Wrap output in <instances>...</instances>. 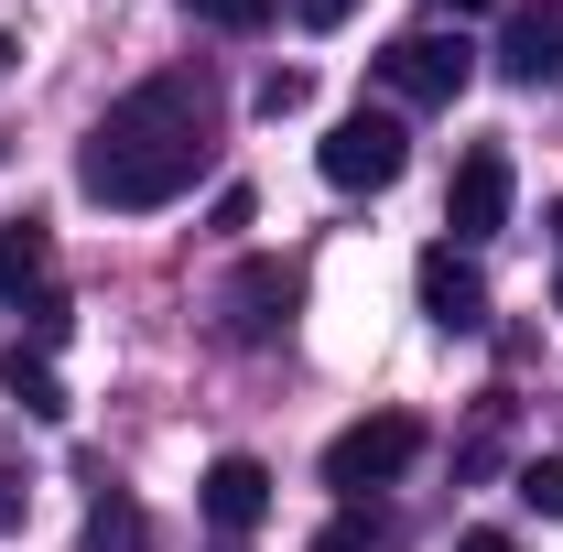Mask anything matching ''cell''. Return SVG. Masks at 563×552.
<instances>
[{
	"label": "cell",
	"mask_w": 563,
	"mask_h": 552,
	"mask_svg": "<svg viewBox=\"0 0 563 552\" xmlns=\"http://www.w3.org/2000/svg\"><path fill=\"white\" fill-rule=\"evenodd\" d=\"M22 498H33V487H22V455L0 444V531H22Z\"/></svg>",
	"instance_id": "16"
},
{
	"label": "cell",
	"mask_w": 563,
	"mask_h": 552,
	"mask_svg": "<svg viewBox=\"0 0 563 552\" xmlns=\"http://www.w3.org/2000/svg\"><path fill=\"white\" fill-rule=\"evenodd\" d=\"M412 455H422V422L412 412H368V422H347V433L325 444V487H336V498H368V487L401 477Z\"/></svg>",
	"instance_id": "3"
},
{
	"label": "cell",
	"mask_w": 563,
	"mask_h": 552,
	"mask_svg": "<svg viewBox=\"0 0 563 552\" xmlns=\"http://www.w3.org/2000/svg\"><path fill=\"white\" fill-rule=\"evenodd\" d=\"M196 174H207V76H152V87H131L87 131V152H76L87 207H109V217L174 207Z\"/></svg>",
	"instance_id": "1"
},
{
	"label": "cell",
	"mask_w": 563,
	"mask_h": 552,
	"mask_svg": "<svg viewBox=\"0 0 563 552\" xmlns=\"http://www.w3.org/2000/svg\"><path fill=\"white\" fill-rule=\"evenodd\" d=\"M444 11H498V0H444Z\"/></svg>",
	"instance_id": "20"
},
{
	"label": "cell",
	"mask_w": 563,
	"mask_h": 552,
	"mask_svg": "<svg viewBox=\"0 0 563 552\" xmlns=\"http://www.w3.org/2000/svg\"><path fill=\"white\" fill-rule=\"evenodd\" d=\"M455 552H520V542H509V531H466Z\"/></svg>",
	"instance_id": "19"
},
{
	"label": "cell",
	"mask_w": 563,
	"mask_h": 552,
	"mask_svg": "<svg viewBox=\"0 0 563 552\" xmlns=\"http://www.w3.org/2000/svg\"><path fill=\"white\" fill-rule=\"evenodd\" d=\"M347 11H357V0H303V22H314V33H336Z\"/></svg>",
	"instance_id": "18"
},
{
	"label": "cell",
	"mask_w": 563,
	"mask_h": 552,
	"mask_svg": "<svg viewBox=\"0 0 563 552\" xmlns=\"http://www.w3.org/2000/svg\"><path fill=\"white\" fill-rule=\"evenodd\" d=\"M498 76H509V87H563V0H509Z\"/></svg>",
	"instance_id": "6"
},
{
	"label": "cell",
	"mask_w": 563,
	"mask_h": 552,
	"mask_svg": "<svg viewBox=\"0 0 563 552\" xmlns=\"http://www.w3.org/2000/svg\"><path fill=\"white\" fill-rule=\"evenodd\" d=\"M553 239H563V207H553Z\"/></svg>",
	"instance_id": "23"
},
{
	"label": "cell",
	"mask_w": 563,
	"mask_h": 552,
	"mask_svg": "<svg viewBox=\"0 0 563 552\" xmlns=\"http://www.w3.org/2000/svg\"><path fill=\"white\" fill-rule=\"evenodd\" d=\"M0 401H22V422H66V379L44 346H11L0 357Z\"/></svg>",
	"instance_id": "10"
},
{
	"label": "cell",
	"mask_w": 563,
	"mask_h": 552,
	"mask_svg": "<svg viewBox=\"0 0 563 552\" xmlns=\"http://www.w3.org/2000/svg\"><path fill=\"white\" fill-rule=\"evenodd\" d=\"M553 314H563V281H553Z\"/></svg>",
	"instance_id": "22"
},
{
	"label": "cell",
	"mask_w": 563,
	"mask_h": 552,
	"mask_svg": "<svg viewBox=\"0 0 563 552\" xmlns=\"http://www.w3.org/2000/svg\"><path fill=\"white\" fill-rule=\"evenodd\" d=\"M185 22H207V33H261L272 22V0H174Z\"/></svg>",
	"instance_id": "13"
},
{
	"label": "cell",
	"mask_w": 563,
	"mask_h": 552,
	"mask_svg": "<svg viewBox=\"0 0 563 552\" xmlns=\"http://www.w3.org/2000/svg\"><path fill=\"white\" fill-rule=\"evenodd\" d=\"M292 292H303V281L282 272V261H250V272L228 281V303H239V336H272L282 314H292Z\"/></svg>",
	"instance_id": "11"
},
{
	"label": "cell",
	"mask_w": 563,
	"mask_h": 552,
	"mask_svg": "<svg viewBox=\"0 0 563 552\" xmlns=\"http://www.w3.org/2000/svg\"><path fill=\"white\" fill-rule=\"evenodd\" d=\"M422 314L444 325V336H477L488 325V281H477V261L444 239V250H422Z\"/></svg>",
	"instance_id": "8"
},
{
	"label": "cell",
	"mask_w": 563,
	"mask_h": 552,
	"mask_svg": "<svg viewBox=\"0 0 563 552\" xmlns=\"http://www.w3.org/2000/svg\"><path fill=\"white\" fill-rule=\"evenodd\" d=\"M196 509H207L228 542H250V531L272 520V466H261V455H217L207 487H196Z\"/></svg>",
	"instance_id": "7"
},
{
	"label": "cell",
	"mask_w": 563,
	"mask_h": 552,
	"mask_svg": "<svg viewBox=\"0 0 563 552\" xmlns=\"http://www.w3.org/2000/svg\"><path fill=\"white\" fill-rule=\"evenodd\" d=\"M379 66H390V87H401L412 109H455L466 76H477V55H466V33H401Z\"/></svg>",
	"instance_id": "4"
},
{
	"label": "cell",
	"mask_w": 563,
	"mask_h": 552,
	"mask_svg": "<svg viewBox=\"0 0 563 552\" xmlns=\"http://www.w3.org/2000/svg\"><path fill=\"white\" fill-rule=\"evenodd\" d=\"M444 228H455V250H477V239H498V228H509V152H498V141H477V152L455 163Z\"/></svg>",
	"instance_id": "5"
},
{
	"label": "cell",
	"mask_w": 563,
	"mask_h": 552,
	"mask_svg": "<svg viewBox=\"0 0 563 552\" xmlns=\"http://www.w3.org/2000/svg\"><path fill=\"white\" fill-rule=\"evenodd\" d=\"M76 552H152V509H141V498H120V487H98V509H87Z\"/></svg>",
	"instance_id": "12"
},
{
	"label": "cell",
	"mask_w": 563,
	"mask_h": 552,
	"mask_svg": "<svg viewBox=\"0 0 563 552\" xmlns=\"http://www.w3.org/2000/svg\"><path fill=\"white\" fill-rule=\"evenodd\" d=\"M44 292H66V281H55V228H44V217H0V303L33 314Z\"/></svg>",
	"instance_id": "9"
},
{
	"label": "cell",
	"mask_w": 563,
	"mask_h": 552,
	"mask_svg": "<svg viewBox=\"0 0 563 552\" xmlns=\"http://www.w3.org/2000/svg\"><path fill=\"white\" fill-rule=\"evenodd\" d=\"M0 76H11V33H0Z\"/></svg>",
	"instance_id": "21"
},
{
	"label": "cell",
	"mask_w": 563,
	"mask_h": 552,
	"mask_svg": "<svg viewBox=\"0 0 563 552\" xmlns=\"http://www.w3.org/2000/svg\"><path fill=\"white\" fill-rule=\"evenodd\" d=\"M303 98H314V76H303V66H282V76H261V98H250V109H261V120H292Z\"/></svg>",
	"instance_id": "15"
},
{
	"label": "cell",
	"mask_w": 563,
	"mask_h": 552,
	"mask_svg": "<svg viewBox=\"0 0 563 552\" xmlns=\"http://www.w3.org/2000/svg\"><path fill=\"white\" fill-rule=\"evenodd\" d=\"M314 552H379V520H357V509H347V520H336V531H325Z\"/></svg>",
	"instance_id": "17"
},
{
	"label": "cell",
	"mask_w": 563,
	"mask_h": 552,
	"mask_svg": "<svg viewBox=\"0 0 563 552\" xmlns=\"http://www.w3.org/2000/svg\"><path fill=\"white\" fill-rule=\"evenodd\" d=\"M520 509L563 520V455H531V466H520Z\"/></svg>",
	"instance_id": "14"
},
{
	"label": "cell",
	"mask_w": 563,
	"mask_h": 552,
	"mask_svg": "<svg viewBox=\"0 0 563 552\" xmlns=\"http://www.w3.org/2000/svg\"><path fill=\"white\" fill-rule=\"evenodd\" d=\"M314 163H325V185H336V196H379V185H401L412 131H401L390 109H357V120H336V131L314 141Z\"/></svg>",
	"instance_id": "2"
}]
</instances>
